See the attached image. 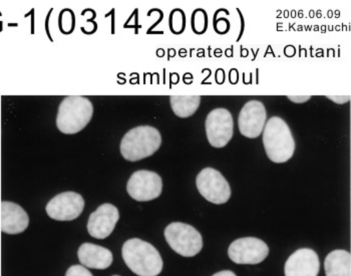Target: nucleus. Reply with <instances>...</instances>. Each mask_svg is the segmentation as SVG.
I'll return each mask as SVG.
<instances>
[{
  "mask_svg": "<svg viewBox=\"0 0 351 276\" xmlns=\"http://www.w3.org/2000/svg\"><path fill=\"white\" fill-rule=\"evenodd\" d=\"M263 145L273 163L283 164L293 157L295 141L288 124L280 117H271L263 130Z\"/></svg>",
  "mask_w": 351,
  "mask_h": 276,
  "instance_id": "obj_2",
  "label": "nucleus"
},
{
  "mask_svg": "<svg viewBox=\"0 0 351 276\" xmlns=\"http://www.w3.org/2000/svg\"><path fill=\"white\" fill-rule=\"evenodd\" d=\"M93 116L94 105L88 97L71 95L64 97L60 103L56 116V126L64 134H77L88 125Z\"/></svg>",
  "mask_w": 351,
  "mask_h": 276,
  "instance_id": "obj_3",
  "label": "nucleus"
},
{
  "mask_svg": "<svg viewBox=\"0 0 351 276\" xmlns=\"http://www.w3.org/2000/svg\"><path fill=\"white\" fill-rule=\"evenodd\" d=\"M77 256L82 264L88 268L107 269L112 263V252L93 243L82 244L77 250Z\"/></svg>",
  "mask_w": 351,
  "mask_h": 276,
  "instance_id": "obj_15",
  "label": "nucleus"
},
{
  "mask_svg": "<svg viewBox=\"0 0 351 276\" xmlns=\"http://www.w3.org/2000/svg\"><path fill=\"white\" fill-rule=\"evenodd\" d=\"M326 97L338 104V105H344V104L350 101V95H326Z\"/></svg>",
  "mask_w": 351,
  "mask_h": 276,
  "instance_id": "obj_22",
  "label": "nucleus"
},
{
  "mask_svg": "<svg viewBox=\"0 0 351 276\" xmlns=\"http://www.w3.org/2000/svg\"><path fill=\"white\" fill-rule=\"evenodd\" d=\"M171 32L174 34H183L186 28V15L183 10L176 8L170 14L169 19Z\"/></svg>",
  "mask_w": 351,
  "mask_h": 276,
  "instance_id": "obj_19",
  "label": "nucleus"
},
{
  "mask_svg": "<svg viewBox=\"0 0 351 276\" xmlns=\"http://www.w3.org/2000/svg\"><path fill=\"white\" fill-rule=\"evenodd\" d=\"M122 254L127 266L138 276H158L162 273L164 262L157 249L142 239L125 241Z\"/></svg>",
  "mask_w": 351,
  "mask_h": 276,
  "instance_id": "obj_1",
  "label": "nucleus"
},
{
  "mask_svg": "<svg viewBox=\"0 0 351 276\" xmlns=\"http://www.w3.org/2000/svg\"><path fill=\"white\" fill-rule=\"evenodd\" d=\"M84 199L79 193L64 192L56 195L47 203L45 211L56 221H73L81 216L84 209Z\"/></svg>",
  "mask_w": 351,
  "mask_h": 276,
  "instance_id": "obj_10",
  "label": "nucleus"
},
{
  "mask_svg": "<svg viewBox=\"0 0 351 276\" xmlns=\"http://www.w3.org/2000/svg\"><path fill=\"white\" fill-rule=\"evenodd\" d=\"M170 104L173 112L179 118H190L198 110L201 104L200 95H172Z\"/></svg>",
  "mask_w": 351,
  "mask_h": 276,
  "instance_id": "obj_17",
  "label": "nucleus"
},
{
  "mask_svg": "<svg viewBox=\"0 0 351 276\" xmlns=\"http://www.w3.org/2000/svg\"><path fill=\"white\" fill-rule=\"evenodd\" d=\"M208 23H209V17L207 12L203 8H197L194 10L191 19V25H192L193 32L196 34H205L208 30Z\"/></svg>",
  "mask_w": 351,
  "mask_h": 276,
  "instance_id": "obj_18",
  "label": "nucleus"
},
{
  "mask_svg": "<svg viewBox=\"0 0 351 276\" xmlns=\"http://www.w3.org/2000/svg\"><path fill=\"white\" fill-rule=\"evenodd\" d=\"M326 276H351V255L346 250H335L325 258Z\"/></svg>",
  "mask_w": 351,
  "mask_h": 276,
  "instance_id": "obj_16",
  "label": "nucleus"
},
{
  "mask_svg": "<svg viewBox=\"0 0 351 276\" xmlns=\"http://www.w3.org/2000/svg\"><path fill=\"white\" fill-rule=\"evenodd\" d=\"M119 219L120 212L116 206L110 203L103 204L88 218V233L94 238H107L114 231Z\"/></svg>",
  "mask_w": 351,
  "mask_h": 276,
  "instance_id": "obj_12",
  "label": "nucleus"
},
{
  "mask_svg": "<svg viewBox=\"0 0 351 276\" xmlns=\"http://www.w3.org/2000/svg\"><path fill=\"white\" fill-rule=\"evenodd\" d=\"M214 28H215L217 34H220L221 28H224L223 30H224L225 34H227L230 30L229 21L227 19H220L217 21V23H214Z\"/></svg>",
  "mask_w": 351,
  "mask_h": 276,
  "instance_id": "obj_21",
  "label": "nucleus"
},
{
  "mask_svg": "<svg viewBox=\"0 0 351 276\" xmlns=\"http://www.w3.org/2000/svg\"><path fill=\"white\" fill-rule=\"evenodd\" d=\"M206 135L212 147H226L234 134V119L229 110L217 108L208 114L205 122Z\"/></svg>",
  "mask_w": 351,
  "mask_h": 276,
  "instance_id": "obj_7",
  "label": "nucleus"
},
{
  "mask_svg": "<svg viewBox=\"0 0 351 276\" xmlns=\"http://www.w3.org/2000/svg\"><path fill=\"white\" fill-rule=\"evenodd\" d=\"M0 224L4 233H23L29 225V217L19 204L2 201L0 204Z\"/></svg>",
  "mask_w": 351,
  "mask_h": 276,
  "instance_id": "obj_14",
  "label": "nucleus"
},
{
  "mask_svg": "<svg viewBox=\"0 0 351 276\" xmlns=\"http://www.w3.org/2000/svg\"><path fill=\"white\" fill-rule=\"evenodd\" d=\"M287 99L296 104H302L311 99V95H287Z\"/></svg>",
  "mask_w": 351,
  "mask_h": 276,
  "instance_id": "obj_23",
  "label": "nucleus"
},
{
  "mask_svg": "<svg viewBox=\"0 0 351 276\" xmlns=\"http://www.w3.org/2000/svg\"><path fill=\"white\" fill-rule=\"evenodd\" d=\"M161 133L152 126H138L130 130L121 142V154L125 160L136 162L151 157L161 148Z\"/></svg>",
  "mask_w": 351,
  "mask_h": 276,
  "instance_id": "obj_4",
  "label": "nucleus"
},
{
  "mask_svg": "<svg viewBox=\"0 0 351 276\" xmlns=\"http://www.w3.org/2000/svg\"><path fill=\"white\" fill-rule=\"evenodd\" d=\"M197 189L207 201L221 205L231 197V188L224 176L216 169H203L196 178Z\"/></svg>",
  "mask_w": 351,
  "mask_h": 276,
  "instance_id": "obj_6",
  "label": "nucleus"
},
{
  "mask_svg": "<svg viewBox=\"0 0 351 276\" xmlns=\"http://www.w3.org/2000/svg\"><path fill=\"white\" fill-rule=\"evenodd\" d=\"M320 262L314 250L301 249L289 256L285 263V276H317Z\"/></svg>",
  "mask_w": 351,
  "mask_h": 276,
  "instance_id": "obj_13",
  "label": "nucleus"
},
{
  "mask_svg": "<svg viewBox=\"0 0 351 276\" xmlns=\"http://www.w3.org/2000/svg\"><path fill=\"white\" fill-rule=\"evenodd\" d=\"M165 238L171 249L184 257H193L203 249L202 235L189 224H169L165 229Z\"/></svg>",
  "mask_w": 351,
  "mask_h": 276,
  "instance_id": "obj_5",
  "label": "nucleus"
},
{
  "mask_svg": "<svg viewBox=\"0 0 351 276\" xmlns=\"http://www.w3.org/2000/svg\"><path fill=\"white\" fill-rule=\"evenodd\" d=\"M267 113L262 102L253 100L247 102L238 118V128L244 137L256 139L261 136L265 127Z\"/></svg>",
  "mask_w": 351,
  "mask_h": 276,
  "instance_id": "obj_11",
  "label": "nucleus"
},
{
  "mask_svg": "<svg viewBox=\"0 0 351 276\" xmlns=\"http://www.w3.org/2000/svg\"><path fill=\"white\" fill-rule=\"evenodd\" d=\"M269 254V247L256 237H244L230 244L228 255L237 264H258L265 260Z\"/></svg>",
  "mask_w": 351,
  "mask_h": 276,
  "instance_id": "obj_8",
  "label": "nucleus"
},
{
  "mask_svg": "<svg viewBox=\"0 0 351 276\" xmlns=\"http://www.w3.org/2000/svg\"><path fill=\"white\" fill-rule=\"evenodd\" d=\"M162 190L161 176L153 171H136L131 176L127 184V191L130 196L138 202L157 199L161 196Z\"/></svg>",
  "mask_w": 351,
  "mask_h": 276,
  "instance_id": "obj_9",
  "label": "nucleus"
},
{
  "mask_svg": "<svg viewBox=\"0 0 351 276\" xmlns=\"http://www.w3.org/2000/svg\"><path fill=\"white\" fill-rule=\"evenodd\" d=\"M66 276H94L88 269L82 265H73L66 271Z\"/></svg>",
  "mask_w": 351,
  "mask_h": 276,
  "instance_id": "obj_20",
  "label": "nucleus"
},
{
  "mask_svg": "<svg viewBox=\"0 0 351 276\" xmlns=\"http://www.w3.org/2000/svg\"><path fill=\"white\" fill-rule=\"evenodd\" d=\"M213 276H236L235 273L231 271H220V273H216Z\"/></svg>",
  "mask_w": 351,
  "mask_h": 276,
  "instance_id": "obj_24",
  "label": "nucleus"
},
{
  "mask_svg": "<svg viewBox=\"0 0 351 276\" xmlns=\"http://www.w3.org/2000/svg\"><path fill=\"white\" fill-rule=\"evenodd\" d=\"M114 276H119V275H114Z\"/></svg>",
  "mask_w": 351,
  "mask_h": 276,
  "instance_id": "obj_25",
  "label": "nucleus"
}]
</instances>
